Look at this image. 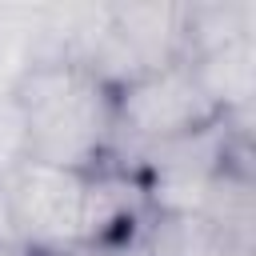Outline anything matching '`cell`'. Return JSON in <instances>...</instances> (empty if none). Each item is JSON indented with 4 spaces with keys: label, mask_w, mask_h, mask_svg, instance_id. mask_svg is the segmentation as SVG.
Returning <instances> with one entry per match:
<instances>
[{
    "label": "cell",
    "mask_w": 256,
    "mask_h": 256,
    "mask_svg": "<svg viewBox=\"0 0 256 256\" xmlns=\"http://www.w3.org/2000/svg\"><path fill=\"white\" fill-rule=\"evenodd\" d=\"M16 112L28 160L80 172H88L116 128L112 84H104L88 64L28 68L16 88Z\"/></svg>",
    "instance_id": "6da1fadb"
},
{
    "label": "cell",
    "mask_w": 256,
    "mask_h": 256,
    "mask_svg": "<svg viewBox=\"0 0 256 256\" xmlns=\"http://www.w3.org/2000/svg\"><path fill=\"white\" fill-rule=\"evenodd\" d=\"M4 208L12 228L48 256L96 240V176L80 168L24 160L4 188Z\"/></svg>",
    "instance_id": "7a4b0ae2"
},
{
    "label": "cell",
    "mask_w": 256,
    "mask_h": 256,
    "mask_svg": "<svg viewBox=\"0 0 256 256\" xmlns=\"http://www.w3.org/2000/svg\"><path fill=\"white\" fill-rule=\"evenodd\" d=\"M112 108H116V124L156 144L212 128V120L220 116L204 96L192 64H176V60L112 88Z\"/></svg>",
    "instance_id": "3957f363"
},
{
    "label": "cell",
    "mask_w": 256,
    "mask_h": 256,
    "mask_svg": "<svg viewBox=\"0 0 256 256\" xmlns=\"http://www.w3.org/2000/svg\"><path fill=\"white\" fill-rule=\"evenodd\" d=\"M60 256H112V252H104V248L96 244V248H88V252H84V248H72V252H60Z\"/></svg>",
    "instance_id": "277c9868"
},
{
    "label": "cell",
    "mask_w": 256,
    "mask_h": 256,
    "mask_svg": "<svg viewBox=\"0 0 256 256\" xmlns=\"http://www.w3.org/2000/svg\"><path fill=\"white\" fill-rule=\"evenodd\" d=\"M0 256H12V252H8V248H0Z\"/></svg>",
    "instance_id": "5b68a950"
}]
</instances>
